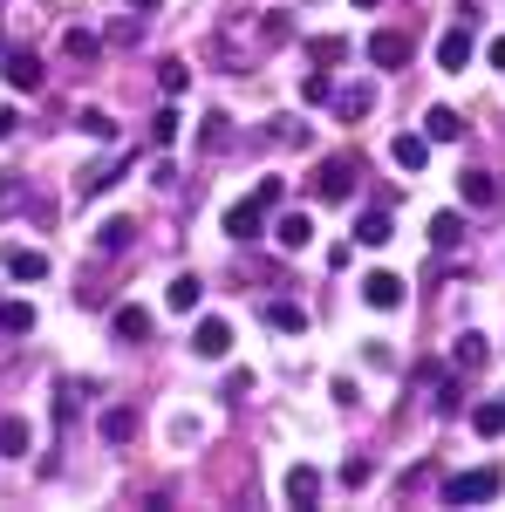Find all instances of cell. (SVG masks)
Masks as SVG:
<instances>
[{"label":"cell","instance_id":"obj_20","mask_svg":"<svg viewBox=\"0 0 505 512\" xmlns=\"http://www.w3.org/2000/svg\"><path fill=\"white\" fill-rule=\"evenodd\" d=\"M117 342H151V308H117Z\"/></svg>","mask_w":505,"mask_h":512},{"label":"cell","instance_id":"obj_31","mask_svg":"<svg viewBox=\"0 0 505 512\" xmlns=\"http://www.w3.org/2000/svg\"><path fill=\"white\" fill-rule=\"evenodd\" d=\"M328 96H335V76L328 69H308L301 76V103H328Z\"/></svg>","mask_w":505,"mask_h":512},{"label":"cell","instance_id":"obj_12","mask_svg":"<svg viewBox=\"0 0 505 512\" xmlns=\"http://www.w3.org/2000/svg\"><path fill=\"white\" fill-rule=\"evenodd\" d=\"M389 158L403 164V171H424V164H430V137H424V130H403V137L389 144Z\"/></svg>","mask_w":505,"mask_h":512},{"label":"cell","instance_id":"obj_40","mask_svg":"<svg viewBox=\"0 0 505 512\" xmlns=\"http://www.w3.org/2000/svg\"><path fill=\"white\" fill-rule=\"evenodd\" d=\"M157 7H164V0H130V14H157Z\"/></svg>","mask_w":505,"mask_h":512},{"label":"cell","instance_id":"obj_26","mask_svg":"<svg viewBox=\"0 0 505 512\" xmlns=\"http://www.w3.org/2000/svg\"><path fill=\"white\" fill-rule=\"evenodd\" d=\"M130 233H137L130 219H103V226H96V253H123V246H130Z\"/></svg>","mask_w":505,"mask_h":512},{"label":"cell","instance_id":"obj_29","mask_svg":"<svg viewBox=\"0 0 505 512\" xmlns=\"http://www.w3.org/2000/svg\"><path fill=\"white\" fill-rule=\"evenodd\" d=\"M471 431L478 437H505V403H478V410H471Z\"/></svg>","mask_w":505,"mask_h":512},{"label":"cell","instance_id":"obj_21","mask_svg":"<svg viewBox=\"0 0 505 512\" xmlns=\"http://www.w3.org/2000/svg\"><path fill=\"white\" fill-rule=\"evenodd\" d=\"M355 239H362V246H389V239H396V226H389V212H383V205L355 219Z\"/></svg>","mask_w":505,"mask_h":512},{"label":"cell","instance_id":"obj_10","mask_svg":"<svg viewBox=\"0 0 505 512\" xmlns=\"http://www.w3.org/2000/svg\"><path fill=\"white\" fill-rule=\"evenodd\" d=\"M96 431H103V444H130V437H137V410H130V403H110V410L96 417Z\"/></svg>","mask_w":505,"mask_h":512},{"label":"cell","instance_id":"obj_16","mask_svg":"<svg viewBox=\"0 0 505 512\" xmlns=\"http://www.w3.org/2000/svg\"><path fill=\"white\" fill-rule=\"evenodd\" d=\"M314 499H321V472L314 465H294L287 472V506H314Z\"/></svg>","mask_w":505,"mask_h":512},{"label":"cell","instance_id":"obj_4","mask_svg":"<svg viewBox=\"0 0 505 512\" xmlns=\"http://www.w3.org/2000/svg\"><path fill=\"white\" fill-rule=\"evenodd\" d=\"M0 76H7V89H21V96H35L41 82H48V69H41V55H28V48H7V62H0Z\"/></svg>","mask_w":505,"mask_h":512},{"label":"cell","instance_id":"obj_23","mask_svg":"<svg viewBox=\"0 0 505 512\" xmlns=\"http://www.w3.org/2000/svg\"><path fill=\"white\" fill-rule=\"evenodd\" d=\"M117 178H123V158H103V164H89V171H82V198L110 192V185H117Z\"/></svg>","mask_w":505,"mask_h":512},{"label":"cell","instance_id":"obj_30","mask_svg":"<svg viewBox=\"0 0 505 512\" xmlns=\"http://www.w3.org/2000/svg\"><path fill=\"white\" fill-rule=\"evenodd\" d=\"M62 55H76V62H96V55H103V41L89 35V28H69V35H62Z\"/></svg>","mask_w":505,"mask_h":512},{"label":"cell","instance_id":"obj_35","mask_svg":"<svg viewBox=\"0 0 505 512\" xmlns=\"http://www.w3.org/2000/svg\"><path fill=\"white\" fill-rule=\"evenodd\" d=\"M82 130H89V137H103V144H117V123H110V117H103V110H82Z\"/></svg>","mask_w":505,"mask_h":512},{"label":"cell","instance_id":"obj_27","mask_svg":"<svg viewBox=\"0 0 505 512\" xmlns=\"http://www.w3.org/2000/svg\"><path fill=\"white\" fill-rule=\"evenodd\" d=\"M485 355H492V349H485V335H458V349H451V362H458V369L471 376V369H485Z\"/></svg>","mask_w":505,"mask_h":512},{"label":"cell","instance_id":"obj_5","mask_svg":"<svg viewBox=\"0 0 505 512\" xmlns=\"http://www.w3.org/2000/svg\"><path fill=\"white\" fill-rule=\"evenodd\" d=\"M192 349L205 355V362H226V355H233V321H219V315H205L192 328Z\"/></svg>","mask_w":505,"mask_h":512},{"label":"cell","instance_id":"obj_13","mask_svg":"<svg viewBox=\"0 0 505 512\" xmlns=\"http://www.w3.org/2000/svg\"><path fill=\"white\" fill-rule=\"evenodd\" d=\"M273 239H280L287 253H301V246L314 239V219L308 212H280V219H273Z\"/></svg>","mask_w":505,"mask_h":512},{"label":"cell","instance_id":"obj_14","mask_svg":"<svg viewBox=\"0 0 505 512\" xmlns=\"http://www.w3.org/2000/svg\"><path fill=\"white\" fill-rule=\"evenodd\" d=\"M28 444H35L28 417H0V458H7V465H14V458H28Z\"/></svg>","mask_w":505,"mask_h":512},{"label":"cell","instance_id":"obj_24","mask_svg":"<svg viewBox=\"0 0 505 512\" xmlns=\"http://www.w3.org/2000/svg\"><path fill=\"white\" fill-rule=\"evenodd\" d=\"M0 335H35V308L28 301H0Z\"/></svg>","mask_w":505,"mask_h":512},{"label":"cell","instance_id":"obj_2","mask_svg":"<svg viewBox=\"0 0 505 512\" xmlns=\"http://www.w3.org/2000/svg\"><path fill=\"white\" fill-rule=\"evenodd\" d=\"M499 492H505V472H499V465H478V472L444 478V506H485V499H499Z\"/></svg>","mask_w":505,"mask_h":512},{"label":"cell","instance_id":"obj_25","mask_svg":"<svg viewBox=\"0 0 505 512\" xmlns=\"http://www.w3.org/2000/svg\"><path fill=\"white\" fill-rule=\"evenodd\" d=\"M308 55H314V69H335V62H349V41L342 35H314Z\"/></svg>","mask_w":505,"mask_h":512},{"label":"cell","instance_id":"obj_37","mask_svg":"<svg viewBox=\"0 0 505 512\" xmlns=\"http://www.w3.org/2000/svg\"><path fill=\"white\" fill-rule=\"evenodd\" d=\"M342 485H369V458H349L342 465Z\"/></svg>","mask_w":505,"mask_h":512},{"label":"cell","instance_id":"obj_36","mask_svg":"<svg viewBox=\"0 0 505 512\" xmlns=\"http://www.w3.org/2000/svg\"><path fill=\"white\" fill-rule=\"evenodd\" d=\"M273 137H280V144H287V151H301V144H308V123L280 117V130H273Z\"/></svg>","mask_w":505,"mask_h":512},{"label":"cell","instance_id":"obj_38","mask_svg":"<svg viewBox=\"0 0 505 512\" xmlns=\"http://www.w3.org/2000/svg\"><path fill=\"white\" fill-rule=\"evenodd\" d=\"M14 130H21V117H14V110H0V144H7Z\"/></svg>","mask_w":505,"mask_h":512},{"label":"cell","instance_id":"obj_28","mask_svg":"<svg viewBox=\"0 0 505 512\" xmlns=\"http://www.w3.org/2000/svg\"><path fill=\"white\" fill-rule=\"evenodd\" d=\"M178 123H185V117H178L171 103H164V110L151 117V144H157V151H171V144H178Z\"/></svg>","mask_w":505,"mask_h":512},{"label":"cell","instance_id":"obj_11","mask_svg":"<svg viewBox=\"0 0 505 512\" xmlns=\"http://www.w3.org/2000/svg\"><path fill=\"white\" fill-rule=\"evenodd\" d=\"M198 301H205V280L198 274H178L171 287H164V308H171V315H192Z\"/></svg>","mask_w":505,"mask_h":512},{"label":"cell","instance_id":"obj_15","mask_svg":"<svg viewBox=\"0 0 505 512\" xmlns=\"http://www.w3.org/2000/svg\"><path fill=\"white\" fill-rule=\"evenodd\" d=\"M424 137L430 144H458L465 137V117L458 110H424Z\"/></svg>","mask_w":505,"mask_h":512},{"label":"cell","instance_id":"obj_32","mask_svg":"<svg viewBox=\"0 0 505 512\" xmlns=\"http://www.w3.org/2000/svg\"><path fill=\"white\" fill-rule=\"evenodd\" d=\"M157 89H164V96H185V89H192V69H185V62H164V69H157Z\"/></svg>","mask_w":505,"mask_h":512},{"label":"cell","instance_id":"obj_33","mask_svg":"<svg viewBox=\"0 0 505 512\" xmlns=\"http://www.w3.org/2000/svg\"><path fill=\"white\" fill-rule=\"evenodd\" d=\"M260 41H273V48L294 41V14H267V21H260Z\"/></svg>","mask_w":505,"mask_h":512},{"label":"cell","instance_id":"obj_17","mask_svg":"<svg viewBox=\"0 0 505 512\" xmlns=\"http://www.w3.org/2000/svg\"><path fill=\"white\" fill-rule=\"evenodd\" d=\"M369 103H376V89H369V82H355V89H342V96H335V117H342V123H362V117H369Z\"/></svg>","mask_w":505,"mask_h":512},{"label":"cell","instance_id":"obj_6","mask_svg":"<svg viewBox=\"0 0 505 512\" xmlns=\"http://www.w3.org/2000/svg\"><path fill=\"white\" fill-rule=\"evenodd\" d=\"M362 301L389 315V308H403V301H410V280H403V274H369V280H362Z\"/></svg>","mask_w":505,"mask_h":512},{"label":"cell","instance_id":"obj_8","mask_svg":"<svg viewBox=\"0 0 505 512\" xmlns=\"http://www.w3.org/2000/svg\"><path fill=\"white\" fill-rule=\"evenodd\" d=\"M458 198H465L471 212H485V205H499V198H505V185L492 178V171H465V178H458Z\"/></svg>","mask_w":505,"mask_h":512},{"label":"cell","instance_id":"obj_22","mask_svg":"<svg viewBox=\"0 0 505 512\" xmlns=\"http://www.w3.org/2000/svg\"><path fill=\"white\" fill-rule=\"evenodd\" d=\"M458 239H465V212H437V219H430V246H437V253H451Z\"/></svg>","mask_w":505,"mask_h":512},{"label":"cell","instance_id":"obj_18","mask_svg":"<svg viewBox=\"0 0 505 512\" xmlns=\"http://www.w3.org/2000/svg\"><path fill=\"white\" fill-rule=\"evenodd\" d=\"M7 274L14 280H41L48 274V253H35V246H7Z\"/></svg>","mask_w":505,"mask_h":512},{"label":"cell","instance_id":"obj_7","mask_svg":"<svg viewBox=\"0 0 505 512\" xmlns=\"http://www.w3.org/2000/svg\"><path fill=\"white\" fill-rule=\"evenodd\" d=\"M369 62H376V69H403V62H410V35H403V28H376V35H369Z\"/></svg>","mask_w":505,"mask_h":512},{"label":"cell","instance_id":"obj_41","mask_svg":"<svg viewBox=\"0 0 505 512\" xmlns=\"http://www.w3.org/2000/svg\"><path fill=\"white\" fill-rule=\"evenodd\" d=\"M355 7H383V0H355Z\"/></svg>","mask_w":505,"mask_h":512},{"label":"cell","instance_id":"obj_9","mask_svg":"<svg viewBox=\"0 0 505 512\" xmlns=\"http://www.w3.org/2000/svg\"><path fill=\"white\" fill-rule=\"evenodd\" d=\"M465 62H471V28H444V35H437V69L458 76Z\"/></svg>","mask_w":505,"mask_h":512},{"label":"cell","instance_id":"obj_39","mask_svg":"<svg viewBox=\"0 0 505 512\" xmlns=\"http://www.w3.org/2000/svg\"><path fill=\"white\" fill-rule=\"evenodd\" d=\"M485 55H492V69H505V35H492V48H485Z\"/></svg>","mask_w":505,"mask_h":512},{"label":"cell","instance_id":"obj_19","mask_svg":"<svg viewBox=\"0 0 505 512\" xmlns=\"http://www.w3.org/2000/svg\"><path fill=\"white\" fill-rule=\"evenodd\" d=\"M267 328H280V335H301V328H308V308H301V301H267Z\"/></svg>","mask_w":505,"mask_h":512},{"label":"cell","instance_id":"obj_3","mask_svg":"<svg viewBox=\"0 0 505 512\" xmlns=\"http://www.w3.org/2000/svg\"><path fill=\"white\" fill-rule=\"evenodd\" d=\"M355 158H328V164H314V178H308V192L321 198V205H342V198H355Z\"/></svg>","mask_w":505,"mask_h":512},{"label":"cell","instance_id":"obj_1","mask_svg":"<svg viewBox=\"0 0 505 512\" xmlns=\"http://www.w3.org/2000/svg\"><path fill=\"white\" fill-rule=\"evenodd\" d=\"M280 205V178H260L253 185V198H239V205H226V233L246 246V239H260L267 233V212Z\"/></svg>","mask_w":505,"mask_h":512},{"label":"cell","instance_id":"obj_34","mask_svg":"<svg viewBox=\"0 0 505 512\" xmlns=\"http://www.w3.org/2000/svg\"><path fill=\"white\" fill-rule=\"evenodd\" d=\"M198 144H205V151H226V144H233V130H226V117H205V130H198Z\"/></svg>","mask_w":505,"mask_h":512}]
</instances>
